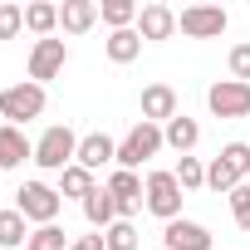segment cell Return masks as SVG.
I'll return each instance as SVG.
<instances>
[{
    "label": "cell",
    "instance_id": "obj_11",
    "mask_svg": "<svg viewBox=\"0 0 250 250\" xmlns=\"http://www.w3.org/2000/svg\"><path fill=\"white\" fill-rule=\"evenodd\" d=\"M162 250H216L211 245V230L201 226V221H167V230H162Z\"/></svg>",
    "mask_w": 250,
    "mask_h": 250
},
{
    "label": "cell",
    "instance_id": "obj_29",
    "mask_svg": "<svg viewBox=\"0 0 250 250\" xmlns=\"http://www.w3.org/2000/svg\"><path fill=\"white\" fill-rule=\"evenodd\" d=\"M230 79L250 83V44H235V49H230Z\"/></svg>",
    "mask_w": 250,
    "mask_h": 250
},
{
    "label": "cell",
    "instance_id": "obj_15",
    "mask_svg": "<svg viewBox=\"0 0 250 250\" xmlns=\"http://www.w3.org/2000/svg\"><path fill=\"white\" fill-rule=\"evenodd\" d=\"M79 167H88V172H98V167H118V143L108 138V133H88V138H79V157H74Z\"/></svg>",
    "mask_w": 250,
    "mask_h": 250
},
{
    "label": "cell",
    "instance_id": "obj_5",
    "mask_svg": "<svg viewBox=\"0 0 250 250\" xmlns=\"http://www.w3.org/2000/svg\"><path fill=\"white\" fill-rule=\"evenodd\" d=\"M15 211H20L25 221H35V226H54L59 211H64V196H59L49 182H25V187L15 191Z\"/></svg>",
    "mask_w": 250,
    "mask_h": 250
},
{
    "label": "cell",
    "instance_id": "obj_17",
    "mask_svg": "<svg viewBox=\"0 0 250 250\" xmlns=\"http://www.w3.org/2000/svg\"><path fill=\"white\" fill-rule=\"evenodd\" d=\"M93 20H98V5H93V0H64V5H59L64 35H83V30H93Z\"/></svg>",
    "mask_w": 250,
    "mask_h": 250
},
{
    "label": "cell",
    "instance_id": "obj_23",
    "mask_svg": "<svg viewBox=\"0 0 250 250\" xmlns=\"http://www.w3.org/2000/svg\"><path fill=\"white\" fill-rule=\"evenodd\" d=\"M98 15H103L113 30H138V5H133V0H103Z\"/></svg>",
    "mask_w": 250,
    "mask_h": 250
},
{
    "label": "cell",
    "instance_id": "obj_22",
    "mask_svg": "<svg viewBox=\"0 0 250 250\" xmlns=\"http://www.w3.org/2000/svg\"><path fill=\"white\" fill-rule=\"evenodd\" d=\"M93 191H98V187H93V172H88V167L74 162V167L59 172V196H79V201H88Z\"/></svg>",
    "mask_w": 250,
    "mask_h": 250
},
{
    "label": "cell",
    "instance_id": "obj_7",
    "mask_svg": "<svg viewBox=\"0 0 250 250\" xmlns=\"http://www.w3.org/2000/svg\"><path fill=\"white\" fill-rule=\"evenodd\" d=\"M226 25H230V15H226L221 5H187V10L177 15V30H182L187 40H221Z\"/></svg>",
    "mask_w": 250,
    "mask_h": 250
},
{
    "label": "cell",
    "instance_id": "obj_4",
    "mask_svg": "<svg viewBox=\"0 0 250 250\" xmlns=\"http://www.w3.org/2000/svg\"><path fill=\"white\" fill-rule=\"evenodd\" d=\"M162 147H167V138H162L157 123H133V133L118 143V167H123V172H138V167L152 162Z\"/></svg>",
    "mask_w": 250,
    "mask_h": 250
},
{
    "label": "cell",
    "instance_id": "obj_6",
    "mask_svg": "<svg viewBox=\"0 0 250 250\" xmlns=\"http://www.w3.org/2000/svg\"><path fill=\"white\" fill-rule=\"evenodd\" d=\"M44 83H10V88H0V118H5V123H15V128H20V123H30V118H40L44 113Z\"/></svg>",
    "mask_w": 250,
    "mask_h": 250
},
{
    "label": "cell",
    "instance_id": "obj_16",
    "mask_svg": "<svg viewBox=\"0 0 250 250\" xmlns=\"http://www.w3.org/2000/svg\"><path fill=\"white\" fill-rule=\"evenodd\" d=\"M162 138H167V147L177 152V157H191V147L201 143V128H196V118H187V113H177L167 128H162Z\"/></svg>",
    "mask_w": 250,
    "mask_h": 250
},
{
    "label": "cell",
    "instance_id": "obj_21",
    "mask_svg": "<svg viewBox=\"0 0 250 250\" xmlns=\"http://www.w3.org/2000/svg\"><path fill=\"white\" fill-rule=\"evenodd\" d=\"M54 25H59V5H49V0H35V5H25V30H30V35L49 40Z\"/></svg>",
    "mask_w": 250,
    "mask_h": 250
},
{
    "label": "cell",
    "instance_id": "obj_19",
    "mask_svg": "<svg viewBox=\"0 0 250 250\" xmlns=\"http://www.w3.org/2000/svg\"><path fill=\"white\" fill-rule=\"evenodd\" d=\"M30 245V221L10 206V211H0V250H25Z\"/></svg>",
    "mask_w": 250,
    "mask_h": 250
},
{
    "label": "cell",
    "instance_id": "obj_26",
    "mask_svg": "<svg viewBox=\"0 0 250 250\" xmlns=\"http://www.w3.org/2000/svg\"><path fill=\"white\" fill-rule=\"evenodd\" d=\"M177 182H182V191H201L206 187V167L196 157H177Z\"/></svg>",
    "mask_w": 250,
    "mask_h": 250
},
{
    "label": "cell",
    "instance_id": "obj_24",
    "mask_svg": "<svg viewBox=\"0 0 250 250\" xmlns=\"http://www.w3.org/2000/svg\"><path fill=\"white\" fill-rule=\"evenodd\" d=\"M74 240H69V230L54 221V226H35L30 230V250H69Z\"/></svg>",
    "mask_w": 250,
    "mask_h": 250
},
{
    "label": "cell",
    "instance_id": "obj_31",
    "mask_svg": "<svg viewBox=\"0 0 250 250\" xmlns=\"http://www.w3.org/2000/svg\"><path fill=\"white\" fill-rule=\"evenodd\" d=\"M25 250H30V245H25Z\"/></svg>",
    "mask_w": 250,
    "mask_h": 250
},
{
    "label": "cell",
    "instance_id": "obj_2",
    "mask_svg": "<svg viewBox=\"0 0 250 250\" xmlns=\"http://www.w3.org/2000/svg\"><path fill=\"white\" fill-rule=\"evenodd\" d=\"M182 201H187V191H182L177 172H147V182H143V206H147L157 221H182Z\"/></svg>",
    "mask_w": 250,
    "mask_h": 250
},
{
    "label": "cell",
    "instance_id": "obj_14",
    "mask_svg": "<svg viewBox=\"0 0 250 250\" xmlns=\"http://www.w3.org/2000/svg\"><path fill=\"white\" fill-rule=\"evenodd\" d=\"M138 35H143V40H172V35H177V10L162 5V0L143 5V10H138Z\"/></svg>",
    "mask_w": 250,
    "mask_h": 250
},
{
    "label": "cell",
    "instance_id": "obj_12",
    "mask_svg": "<svg viewBox=\"0 0 250 250\" xmlns=\"http://www.w3.org/2000/svg\"><path fill=\"white\" fill-rule=\"evenodd\" d=\"M177 113H182V108H177V88H172V83H147V88H143V123L167 128Z\"/></svg>",
    "mask_w": 250,
    "mask_h": 250
},
{
    "label": "cell",
    "instance_id": "obj_25",
    "mask_svg": "<svg viewBox=\"0 0 250 250\" xmlns=\"http://www.w3.org/2000/svg\"><path fill=\"white\" fill-rule=\"evenodd\" d=\"M103 245H108V250H138V226H133V221H113V226L103 230Z\"/></svg>",
    "mask_w": 250,
    "mask_h": 250
},
{
    "label": "cell",
    "instance_id": "obj_27",
    "mask_svg": "<svg viewBox=\"0 0 250 250\" xmlns=\"http://www.w3.org/2000/svg\"><path fill=\"white\" fill-rule=\"evenodd\" d=\"M230 216H235V226L250 235V187H245V182L230 191Z\"/></svg>",
    "mask_w": 250,
    "mask_h": 250
},
{
    "label": "cell",
    "instance_id": "obj_8",
    "mask_svg": "<svg viewBox=\"0 0 250 250\" xmlns=\"http://www.w3.org/2000/svg\"><path fill=\"white\" fill-rule=\"evenodd\" d=\"M206 108L216 118H250V83L240 79H221L206 88Z\"/></svg>",
    "mask_w": 250,
    "mask_h": 250
},
{
    "label": "cell",
    "instance_id": "obj_18",
    "mask_svg": "<svg viewBox=\"0 0 250 250\" xmlns=\"http://www.w3.org/2000/svg\"><path fill=\"white\" fill-rule=\"evenodd\" d=\"M103 54H108L113 64H133V59L143 54V35H138V30H113V35L103 40Z\"/></svg>",
    "mask_w": 250,
    "mask_h": 250
},
{
    "label": "cell",
    "instance_id": "obj_10",
    "mask_svg": "<svg viewBox=\"0 0 250 250\" xmlns=\"http://www.w3.org/2000/svg\"><path fill=\"white\" fill-rule=\"evenodd\" d=\"M108 196H113V206H118V221H133V216L143 211V177L113 167V177H108Z\"/></svg>",
    "mask_w": 250,
    "mask_h": 250
},
{
    "label": "cell",
    "instance_id": "obj_13",
    "mask_svg": "<svg viewBox=\"0 0 250 250\" xmlns=\"http://www.w3.org/2000/svg\"><path fill=\"white\" fill-rule=\"evenodd\" d=\"M25 162H35V143L25 138V128H15V123H0V172L25 167Z\"/></svg>",
    "mask_w": 250,
    "mask_h": 250
},
{
    "label": "cell",
    "instance_id": "obj_30",
    "mask_svg": "<svg viewBox=\"0 0 250 250\" xmlns=\"http://www.w3.org/2000/svg\"><path fill=\"white\" fill-rule=\"evenodd\" d=\"M69 250H108V245H103V235H79Z\"/></svg>",
    "mask_w": 250,
    "mask_h": 250
},
{
    "label": "cell",
    "instance_id": "obj_20",
    "mask_svg": "<svg viewBox=\"0 0 250 250\" xmlns=\"http://www.w3.org/2000/svg\"><path fill=\"white\" fill-rule=\"evenodd\" d=\"M83 216H88V226H93L98 235H103V230H108V226L118 221V206H113V196H108V187H98V191H93V196L83 201Z\"/></svg>",
    "mask_w": 250,
    "mask_h": 250
},
{
    "label": "cell",
    "instance_id": "obj_1",
    "mask_svg": "<svg viewBox=\"0 0 250 250\" xmlns=\"http://www.w3.org/2000/svg\"><path fill=\"white\" fill-rule=\"evenodd\" d=\"M245 177H250V143H226L206 167V187L221 191V196H230Z\"/></svg>",
    "mask_w": 250,
    "mask_h": 250
},
{
    "label": "cell",
    "instance_id": "obj_28",
    "mask_svg": "<svg viewBox=\"0 0 250 250\" xmlns=\"http://www.w3.org/2000/svg\"><path fill=\"white\" fill-rule=\"evenodd\" d=\"M25 30V10L20 5H0V40H15Z\"/></svg>",
    "mask_w": 250,
    "mask_h": 250
},
{
    "label": "cell",
    "instance_id": "obj_9",
    "mask_svg": "<svg viewBox=\"0 0 250 250\" xmlns=\"http://www.w3.org/2000/svg\"><path fill=\"white\" fill-rule=\"evenodd\" d=\"M64 64H69V44L64 40H35V49H30V83H49V79H59L64 74Z\"/></svg>",
    "mask_w": 250,
    "mask_h": 250
},
{
    "label": "cell",
    "instance_id": "obj_3",
    "mask_svg": "<svg viewBox=\"0 0 250 250\" xmlns=\"http://www.w3.org/2000/svg\"><path fill=\"white\" fill-rule=\"evenodd\" d=\"M74 157H79V138L69 123L44 128V138L35 143V167H44V172H64V167H74Z\"/></svg>",
    "mask_w": 250,
    "mask_h": 250
}]
</instances>
